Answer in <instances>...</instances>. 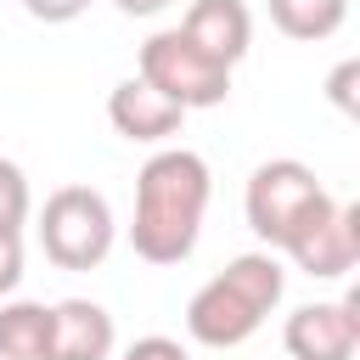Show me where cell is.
Here are the masks:
<instances>
[{
    "label": "cell",
    "instance_id": "obj_11",
    "mask_svg": "<svg viewBox=\"0 0 360 360\" xmlns=\"http://www.w3.org/2000/svg\"><path fill=\"white\" fill-rule=\"evenodd\" d=\"M0 360H51V304L0 298Z\"/></svg>",
    "mask_w": 360,
    "mask_h": 360
},
{
    "label": "cell",
    "instance_id": "obj_12",
    "mask_svg": "<svg viewBox=\"0 0 360 360\" xmlns=\"http://www.w3.org/2000/svg\"><path fill=\"white\" fill-rule=\"evenodd\" d=\"M264 6L287 39H332L349 17V0H264Z\"/></svg>",
    "mask_w": 360,
    "mask_h": 360
},
{
    "label": "cell",
    "instance_id": "obj_2",
    "mask_svg": "<svg viewBox=\"0 0 360 360\" xmlns=\"http://www.w3.org/2000/svg\"><path fill=\"white\" fill-rule=\"evenodd\" d=\"M281 292H287V270H281V259L270 248L236 253L219 276H208L191 292L186 332L202 349H236V343H248L264 326V315L281 304Z\"/></svg>",
    "mask_w": 360,
    "mask_h": 360
},
{
    "label": "cell",
    "instance_id": "obj_7",
    "mask_svg": "<svg viewBox=\"0 0 360 360\" xmlns=\"http://www.w3.org/2000/svg\"><path fill=\"white\" fill-rule=\"evenodd\" d=\"M287 259H292L304 276H315V281L349 276V270L360 264V208H354V202H332L321 219H309V225L292 236Z\"/></svg>",
    "mask_w": 360,
    "mask_h": 360
},
{
    "label": "cell",
    "instance_id": "obj_18",
    "mask_svg": "<svg viewBox=\"0 0 360 360\" xmlns=\"http://www.w3.org/2000/svg\"><path fill=\"white\" fill-rule=\"evenodd\" d=\"M112 6H118L124 17H158V11L169 6V0H112Z\"/></svg>",
    "mask_w": 360,
    "mask_h": 360
},
{
    "label": "cell",
    "instance_id": "obj_15",
    "mask_svg": "<svg viewBox=\"0 0 360 360\" xmlns=\"http://www.w3.org/2000/svg\"><path fill=\"white\" fill-rule=\"evenodd\" d=\"M22 281V231H0V298H11Z\"/></svg>",
    "mask_w": 360,
    "mask_h": 360
},
{
    "label": "cell",
    "instance_id": "obj_1",
    "mask_svg": "<svg viewBox=\"0 0 360 360\" xmlns=\"http://www.w3.org/2000/svg\"><path fill=\"white\" fill-rule=\"evenodd\" d=\"M214 197L208 158L191 146H163L141 163L135 174V219H129V248L146 264H180L191 259L202 236V214Z\"/></svg>",
    "mask_w": 360,
    "mask_h": 360
},
{
    "label": "cell",
    "instance_id": "obj_4",
    "mask_svg": "<svg viewBox=\"0 0 360 360\" xmlns=\"http://www.w3.org/2000/svg\"><path fill=\"white\" fill-rule=\"evenodd\" d=\"M118 219L96 186H56L39 208V248L56 270H96L112 253Z\"/></svg>",
    "mask_w": 360,
    "mask_h": 360
},
{
    "label": "cell",
    "instance_id": "obj_13",
    "mask_svg": "<svg viewBox=\"0 0 360 360\" xmlns=\"http://www.w3.org/2000/svg\"><path fill=\"white\" fill-rule=\"evenodd\" d=\"M28 208H34V197H28V174H22L11 158H0V231H22Z\"/></svg>",
    "mask_w": 360,
    "mask_h": 360
},
{
    "label": "cell",
    "instance_id": "obj_16",
    "mask_svg": "<svg viewBox=\"0 0 360 360\" xmlns=\"http://www.w3.org/2000/svg\"><path fill=\"white\" fill-rule=\"evenodd\" d=\"M84 6L90 0H22V11L39 22H73V17H84Z\"/></svg>",
    "mask_w": 360,
    "mask_h": 360
},
{
    "label": "cell",
    "instance_id": "obj_5",
    "mask_svg": "<svg viewBox=\"0 0 360 360\" xmlns=\"http://www.w3.org/2000/svg\"><path fill=\"white\" fill-rule=\"evenodd\" d=\"M141 79L158 96H169L180 112H202V107H219L231 96V68L202 56L180 28H158L141 45Z\"/></svg>",
    "mask_w": 360,
    "mask_h": 360
},
{
    "label": "cell",
    "instance_id": "obj_17",
    "mask_svg": "<svg viewBox=\"0 0 360 360\" xmlns=\"http://www.w3.org/2000/svg\"><path fill=\"white\" fill-rule=\"evenodd\" d=\"M354 79H360V62H338L332 79H326V96H332L343 112H354Z\"/></svg>",
    "mask_w": 360,
    "mask_h": 360
},
{
    "label": "cell",
    "instance_id": "obj_8",
    "mask_svg": "<svg viewBox=\"0 0 360 360\" xmlns=\"http://www.w3.org/2000/svg\"><path fill=\"white\" fill-rule=\"evenodd\" d=\"M107 124H112L124 141H135V146H163L169 135H180L186 112L135 73V79H118V84H112V96H107Z\"/></svg>",
    "mask_w": 360,
    "mask_h": 360
},
{
    "label": "cell",
    "instance_id": "obj_9",
    "mask_svg": "<svg viewBox=\"0 0 360 360\" xmlns=\"http://www.w3.org/2000/svg\"><path fill=\"white\" fill-rule=\"evenodd\" d=\"M180 34L219 68H236L253 45V17L242 0H191V11L180 17Z\"/></svg>",
    "mask_w": 360,
    "mask_h": 360
},
{
    "label": "cell",
    "instance_id": "obj_14",
    "mask_svg": "<svg viewBox=\"0 0 360 360\" xmlns=\"http://www.w3.org/2000/svg\"><path fill=\"white\" fill-rule=\"evenodd\" d=\"M124 360H191V349L180 338H163V332H146L124 349Z\"/></svg>",
    "mask_w": 360,
    "mask_h": 360
},
{
    "label": "cell",
    "instance_id": "obj_10",
    "mask_svg": "<svg viewBox=\"0 0 360 360\" xmlns=\"http://www.w3.org/2000/svg\"><path fill=\"white\" fill-rule=\"evenodd\" d=\"M118 326L96 298L51 304V360H112Z\"/></svg>",
    "mask_w": 360,
    "mask_h": 360
},
{
    "label": "cell",
    "instance_id": "obj_3",
    "mask_svg": "<svg viewBox=\"0 0 360 360\" xmlns=\"http://www.w3.org/2000/svg\"><path fill=\"white\" fill-rule=\"evenodd\" d=\"M332 202H338V197H332V191L315 180V169L298 163V158H270V163H259V169L248 174V191H242L248 231H253L270 253H287L292 236H298L309 219H321Z\"/></svg>",
    "mask_w": 360,
    "mask_h": 360
},
{
    "label": "cell",
    "instance_id": "obj_6",
    "mask_svg": "<svg viewBox=\"0 0 360 360\" xmlns=\"http://www.w3.org/2000/svg\"><path fill=\"white\" fill-rule=\"evenodd\" d=\"M281 343L292 360H354L360 349V292L298 304L281 326Z\"/></svg>",
    "mask_w": 360,
    "mask_h": 360
}]
</instances>
